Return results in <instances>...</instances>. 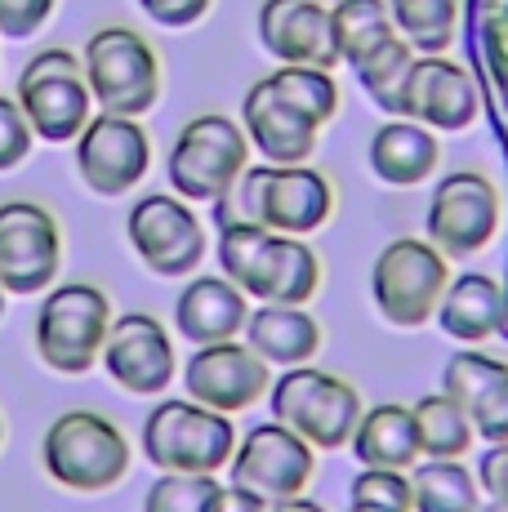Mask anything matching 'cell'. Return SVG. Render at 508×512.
<instances>
[{
	"instance_id": "6da1fadb",
	"label": "cell",
	"mask_w": 508,
	"mask_h": 512,
	"mask_svg": "<svg viewBox=\"0 0 508 512\" xmlns=\"http://www.w3.org/2000/svg\"><path fill=\"white\" fill-rule=\"evenodd\" d=\"M219 272L250 294V303H299L321 290V259L304 236L268 232L250 219L219 228Z\"/></svg>"
},
{
	"instance_id": "7a4b0ae2",
	"label": "cell",
	"mask_w": 508,
	"mask_h": 512,
	"mask_svg": "<svg viewBox=\"0 0 508 512\" xmlns=\"http://www.w3.org/2000/svg\"><path fill=\"white\" fill-rule=\"evenodd\" d=\"M130 437L99 410H63L41 437V464L54 486L76 495H103L130 472Z\"/></svg>"
},
{
	"instance_id": "3957f363",
	"label": "cell",
	"mask_w": 508,
	"mask_h": 512,
	"mask_svg": "<svg viewBox=\"0 0 508 512\" xmlns=\"http://www.w3.org/2000/svg\"><path fill=\"white\" fill-rule=\"evenodd\" d=\"M250 139L241 121L223 112H201L174 134L165 174L170 187L192 205H223L250 170Z\"/></svg>"
},
{
	"instance_id": "277c9868",
	"label": "cell",
	"mask_w": 508,
	"mask_h": 512,
	"mask_svg": "<svg viewBox=\"0 0 508 512\" xmlns=\"http://www.w3.org/2000/svg\"><path fill=\"white\" fill-rule=\"evenodd\" d=\"M268 406H272V419L295 428L317 455L344 450L361 423V410H366L357 383H348L344 374L317 370L312 361L281 370V379H272Z\"/></svg>"
},
{
	"instance_id": "5b68a950",
	"label": "cell",
	"mask_w": 508,
	"mask_h": 512,
	"mask_svg": "<svg viewBox=\"0 0 508 512\" xmlns=\"http://www.w3.org/2000/svg\"><path fill=\"white\" fill-rule=\"evenodd\" d=\"M139 446L152 468L161 472H210L228 468L232 450H237V423L223 410H210L192 397L156 401L143 419Z\"/></svg>"
},
{
	"instance_id": "8992f818",
	"label": "cell",
	"mask_w": 508,
	"mask_h": 512,
	"mask_svg": "<svg viewBox=\"0 0 508 512\" xmlns=\"http://www.w3.org/2000/svg\"><path fill=\"white\" fill-rule=\"evenodd\" d=\"M112 299L94 281H63L50 285L36 312V357L54 374H85L99 366L103 339L112 330Z\"/></svg>"
},
{
	"instance_id": "52a82bcc",
	"label": "cell",
	"mask_w": 508,
	"mask_h": 512,
	"mask_svg": "<svg viewBox=\"0 0 508 512\" xmlns=\"http://www.w3.org/2000/svg\"><path fill=\"white\" fill-rule=\"evenodd\" d=\"M81 67L99 112L148 116L161 98V58L134 27L112 23L90 32V41L81 45Z\"/></svg>"
},
{
	"instance_id": "ba28073f",
	"label": "cell",
	"mask_w": 508,
	"mask_h": 512,
	"mask_svg": "<svg viewBox=\"0 0 508 512\" xmlns=\"http://www.w3.org/2000/svg\"><path fill=\"white\" fill-rule=\"evenodd\" d=\"M446 285H451V259L428 236H397L379 250L370 268V299L379 317L397 330H419L437 317Z\"/></svg>"
},
{
	"instance_id": "9c48e42d",
	"label": "cell",
	"mask_w": 508,
	"mask_h": 512,
	"mask_svg": "<svg viewBox=\"0 0 508 512\" xmlns=\"http://www.w3.org/2000/svg\"><path fill=\"white\" fill-rule=\"evenodd\" d=\"M241 219L268 232L312 236L335 219V183L312 165H250L237 183Z\"/></svg>"
},
{
	"instance_id": "30bf717a",
	"label": "cell",
	"mask_w": 508,
	"mask_h": 512,
	"mask_svg": "<svg viewBox=\"0 0 508 512\" xmlns=\"http://www.w3.org/2000/svg\"><path fill=\"white\" fill-rule=\"evenodd\" d=\"M14 98H18V107H23L36 139L54 143V147L76 143L94 116V94H90V85H85L81 54L63 49V45H50L27 58L23 72H18Z\"/></svg>"
},
{
	"instance_id": "8fae6325",
	"label": "cell",
	"mask_w": 508,
	"mask_h": 512,
	"mask_svg": "<svg viewBox=\"0 0 508 512\" xmlns=\"http://www.w3.org/2000/svg\"><path fill=\"white\" fill-rule=\"evenodd\" d=\"M125 241L139 254V263L152 277L183 281L201 268L210 236L205 223L197 219L192 201H183L179 192H148L130 205L125 214Z\"/></svg>"
},
{
	"instance_id": "7c38bea8",
	"label": "cell",
	"mask_w": 508,
	"mask_h": 512,
	"mask_svg": "<svg viewBox=\"0 0 508 512\" xmlns=\"http://www.w3.org/2000/svg\"><path fill=\"white\" fill-rule=\"evenodd\" d=\"M428 241L446 259L482 254L500 232V187L482 170H451L433 183V201L424 214Z\"/></svg>"
},
{
	"instance_id": "4fadbf2b",
	"label": "cell",
	"mask_w": 508,
	"mask_h": 512,
	"mask_svg": "<svg viewBox=\"0 0 508 512\" xmlns=\"http://www.w3.org/2000/svg\"><path fill=\"white\" fill-rule=\"evenodd\" d=\"M63 268V228L41 201L0 205V285L14 299L45 294Z\"/></svg>"
},
{
	"instance_id": "5bb4252c",
	"label": "cell",
	"mask_w": 508,
	"mask_h": 512,
	"mask_svg": "<svg viewBox=\"0 0 508 512\" xmlns=\"http://www.w3.org/2000/svg\"><path fill=\"white\" fill-rule=\"evenodd\" d=\"M312 472H317V450H312L295 428H286V423H277V419L254 423L228 459L232 486L254 490V495L268 499V504L304 495Z\"/></svg>"
},
{
	"instance_id": "9a60e30c",
	"label": "cell",
	"mask_w": 508,
	"mask_h": 512,
	"mask_svg": "<svg viewBox=\"0 0 508 512\" xmlns=\"http://www.w3.org/2000/svg\"><path fill=\"white\" fill-rule=\"evenodd\" d=\"M152 170V134L139 116L94 112L76 139V174L103 201L130 196Z\"/></svg>"
},
{
	"instance_id": "2e32d148",
	"label": "cell",
	"mask_w": 508,
	"mask_h": 512,
	"mask_svg": "<svg viewBox=\"0 0 508 512\" xmlns=\"http://www.w3.org/2000/svg\"><path fill=\"white\" fill-rule=\"evenodd\" d=\"M99 366L130 397H161L179 379V352L161 317L152 312H116L103 339Z\"/></svg>"
},
{
	"instance_id": "e0dca14e",
	"label": "cell",
	"mask_w": 508,
	"mask_h": 512,
	"mask_svg": "<svg viewBox=\"0 0 508 512\" xmlns=\"http://www.w3.org/2000/svg\"><path fill=\"white\" fill-rule=\"evenodd\" d=\"M268 388L272 366L246 339L205 343L183 361V397L223 410V415H246V410H254V401L268 397Z\"/></svg>"
},
{
	"instance_id": "ac0fdd59",
	"label": "cell",
	"mask_w": 508,
	"mask_h": 512,
	"mask_svg": "<svg viewBox=\"0 0 508 512\" xmlns=\"http://www.w3.org/2000/svg\"><path fill=\"white\" fill-rule=\"evenodd\" d=\"M477 85L468 76L464 63L446 54H419L410 67L406 98H402V116L428 125L433 134H459L477 121Z\"/></svg>"
},
{
	"instance_id": "d6986e66",
	"label": "cell",
	"mask_w": 508,
	"mask_h": 512,
	"mask_svg": "<svg viewBox=\"0 0 508 512\" xmlns=\"http://www.w3.org/2000/svg\"><path fill=\"white\" fill-rule=\"evenodd\" d=\"M254 32L272 63H308L326 72L339 67L335 23H330V5L321 0H263Z\"/></svg>"
},
{
	"instance_id": "ffe728a7",
	"label": "cell",
	"mask_w": 508,
	"mask_h": 512,
	"mask_svg": "<svg viewBox=\"0 0 508 512\" xmlns=\"http://www.w3.org/2000/svg\"><path fill=\"white\" fill-rule=\"evenodd\" d=\"M241 130L268 165H308L321 139V125L290 107L268 76H259L241 98Z\"/></svg>"
},
{
	"instance_id": "44dd1931",
	"label": "cell",
	"mask_w": 508,
	"mask_h": 512,
	"mask_svg": "<svg viewBox=\"0 0 508 512\" xmlns=\"http://www.w3.org/2000/svg\"><path fill=\"white\" fill-rule=\"evenodd\" d=\"M442 392L455 397L473 419V432L491 446L508 441V361L477 348H459L442 370Z\"/></svg>"
},
{
	"instance_id": "7402d4cb",
	"label": "cell",
	"mask_w": 508,
	"mask_h": 512,
	"mask_svg": "<svg viewBox=\"0 0 508 512\" xmlns=\"http://www.w3.org/2000/svg\"><path fill=\"white\" fill-rule=\"evenodd\" d=\"M250 321V294L241 290L232 277H192L183 281L179 299H174V330L192 343H223V339H241Z\"/></svg>"
},
{
	"instance_id": "603a6c76",
	"label": "cell",
	"mask_w": 508,
	"mask_h": 512,
	"mask_svg": "<svg viewBox=\"0 0 508 512\" xmlns=\"http://www.w3.org/2000/svg\"><path fill=\"white\" fill-rule=\"evenodd\" d=\"M370 174L388 187H419L442 165V139L410 116H388L366 147Z\"/></svg>"
},
{
	"instance_id": "cb8c5ba5",
	"label": "cell",
	"mask_w": 508,
	"mask_h": 512,
	"mask_svg": "<svg viewBox=\"0 0 508 512\" xmlns=\"http://www.w3.org/2000/svg\"><path fill=\"white\" fill-rule=\"evenodd\" d=\"M241 339L259 352L268 366H308L321 352V321L299 303H254Z\"/></svg>"
},
{
	"instance_id": "d4e9b609",
	"label": "cell",
	"mask_w": 508,
	"mask_h": 512,
	"mask_svg": "<svg viewBox=\"0 0 508 512\" xmlns=\"http://www.w3.org/2000/svg\"><path fill=\"white\" fill-rule=\"evenodd\" d=\"M437 326L468 348L486 343L504 326V285L491 272H459L437 303Z\"/></svg>"
},
{
	"instance_id": "484cf974",
	"label": "cell",
	"mask_w": 508,
	"mask_h": 512,
	"mask_svg": "<svg viewBox=\"0 0 508 512\" xmlns=\"http://www.w3.org/2000/svg\"><path fill=\"white\" fill-rule=\"evenodd\" d=\"M353 459L361 468H402L410 472L419 464V428H415V410L402 401H379V406L361 410V423L348 441Z\"/></svg>"
},
{
	"instance_id": "4316f807",
	"label": "cell",
	"mask_w": 508,
	"mask_h": 512,
	"mask_svg": "<svg viewBox=\"0 0 508 512\" xmlns=\"http://www.w3.org/2000/svg\"><path fill=\"white\" fill-rule=\"evenodd\" d=\"M482 481L464 459H419L410 468V512H482Z\"/></svg>"
},
{
	"instance_id": "83f0119b",
	"label": "cell",
	"mask_w": 508,
	"mask_h": 512,
	"mask_svg": "<svg viewBox=\"0 0 508 512\" xmlns=\"http://www.w3.org/2000/svg\"><path fill=\"white\" fill-rule=\"evenodd\" d=\"M330 23H335L339 63H348V67L366 63L388 41H397V23H393L388 0H335L330 5Z\"/></svg>"
},
{
	"instance_id": "f1b7e54d",
	"label": "cell",
	"mask_w": 508,
	"mask_h": 512,
	"mask_svg": "<svg viewBox=\"0 0 508 512\" xmlns=\"http://www.w3.org/2000/svg\"><path fill=\"white\" fill-rule=\"evenodd\" d=\"M415 428H419V455L424 459H464L473 450L477 432L468 410L446 392H428L415 406Z\"/></svg>"
},
{
	"instance_id": "f546056e",
	"label": "cell",
	"mask_w": 508,
	"mask_h": 512,
	"mask_svg": "<svg viewBox=\"0 0 508 512\" xmlns=\"http://www.w3.org/2000/svg\"><path fill=\"white\" fill-rule=\"evenodd\" d=\"M397 36L415 54H446L459 36V0H388Z\"/></svg>"
},
{
	"instance_id": "4dcf8cb0",
	"label": "cell",
	"mask_w": 508,
	"mask_h": 512,
	"mask_svg": "<svg viewBox=\"0 0 508 512\" xmlns=\"http://www.w3.org/2000/svg\"><path fill=\"white\" fill-rule=\"evenodd\" d=\"M268 81L277 85V94L286 98L290 107L317 121L326 130L339 116V81L326 67H308V63H277V72H268Z\"/></svg>"
},
{
	"instance_id": "1f68e13d",
	"label": "cell",
	"mask_w": 508,
	"mask_h": 512,
	"mask_svg": "<svg viewBox=\"0 0 508 512\" xmlns=\"http://www.w3.org/2000/svg\"><path fill=\"white\" fill-rule=\"evenodd\" d=\"M415 49H410L402 36L388 41L379 54H370L366 63H357V85L366 90V98L388 116H402V98H406V81H410V67H415Z\"/></svg>"
},
{
	"instance_id": "d6a6232c",
	"label": "cell",
	"mask_w": 508,
	"mask_h": 512,
	"mask_svg": "<svg viewBox=\"0 0 508 512\" xmlns=\"http://www.w3.org/2000/svg\"><path fill=\"white\" fill-rule=\"evenodd\" d=\"M219 477L210 472H161L143 490V512H205Z\"/></svg>"
},
{
	"instance_id": "836d02e7",
	"label": "cell",
	"mask_w": 508,
	"mask_h": 512,
	"mask_svg": "<svg viewBox=\"0 0 508 512\" xmlns=\"http://www.w3.org/2000/svg\"><path fill=\"white\" fill-rule=\"evenodd\" d=\"M348 490H353V504L410 512V472L402 468H361Z\"/></svg>"
},
{
	"instance_id": "e575fe53",
	"label": "cell",
	"mask_w": 508,
	"mask_h": 512,
	"mask_svg": "<svg viewBox=\"0 0 508 512\" xmlns=\"http://www.w3.org/2000/svg\"><path fill=\"white\" fill-rule=\"evenodd\" d=\"M32 147H36V134H32V125H27L18 98L0 94V174L18 170V165L32 156Z\"/></svg>"
},
{
	"instance_id": "d590c367",
	"label": "cell",
	"mask_w": 508,
	"mask_h": 512,
	"mask_svg": "<svg viewBox=\"0 0 508 512\" xmlns=\"http://www.w3.org/2000/svg\"><path fill=\"white\" fill-rule=\"evenodd\" d=\"M58 0H0V36L5 41H32L54 18Z\"/></svg>"
},
{
	"instance_id": "8d00e7d4",
	"label": "cell",
	"mask_w": 508,
	"mask_h": 512,
	"mask_svg": "<svg viewBox=\"0 0 508 512\" xmlns=\"http://www.w3.org/2000/svg\"><path fill=\"white\" fill-rule=\"evenodd\" d=\"M134 5L148 14V23L165 27V32H183V27H197L210 14L214 0H134Z\"/></svg>"
},
{
	"instance_id": "74e56055",
	"label": "cell",
	"mask_w": 508,
	"mask_h": 512,
	"mask_svg": "<svg viewBox=\"0 0 508 512\" xmlns=\"http://www.w3.org/2000/svg\"><path fill=\"white\" fill-rule=\"evenodd\" d=\"M477 481H482L486 499H508V441H491L477 455Z\"/></svg>"
},
{
	"instance_id": "f35d334b",
	"label": "cell",
	"mask_w": 508,
	"mask_h": 512,
	"mask_svg": "<svg viewBox=\"0 0 508 512\" xmlns=\"http://www.w3.org/2000/svg\"><path fill=\"white\" fill-rule=\"evenodd\" d=\"M272 504L268 499H259L254 490H241V486H214V495H210V508L205 512H268Z\"/></svg>"
},
{
	"instance_id": "ab89813d",
	"label": "cell",
	"mask_w": 508,
	"mask_h": 512,
	"mask_svg": "<svg viewBox=\"0 0 508 512\" xmlns=\"http://www.w3.org/2000/svg\"><path fill=\"white\" fill-rule=\"evenodd\" d=\"M268 512H326L317 504V499H308V495H295V499H281V504H272Z\"/></svg>"
},
{
	"instance_id": "60d3db41",
	"label": "cell",
	"mask_w": 508,
	"mask_h": 512,
	"mask_svg": "<svg viewBox=\"0 0 508 512\" xmlns=\"http://www.w3.org/2000/svg\"><path fill=\"white\" fill-rule=\"evenodd\" d=\"M482 512H508V499H486Z\"/></svg>"
},
{
	"instance_id": "b9f144b4",
	"label": "cell",
	"mask_w": 508,
	"mask_h": 512,
	"mask_svg": "<svg viewBox=\"0 0 508 512\" xmlns=\"http://www.w3.org/2000/svg\"><path fill=\"white\" fill-rule=\"evenodd\" d=\"M348 512H388V508H370V504H353Z\"/></svg>"
},
{
	"instance_id": "7bdbcfd3",
	"label": "cell",
	"mask_w": 508,
	"mask_h": 512,
	"mask_svg": "<svg viewBox=\"0 0 508 512\" xmlns=\"http://www.w3.org/2000/svg\"><path fill=\"white\" fill-rule=\"evenodd\" d=\"M5 299H9V294H5V285H0V317H5Z\"/></svg>"
},
{
	"instance_id": "ee69618b",
	"label": "cell",
	"mask_w": 508,
	"mask_h": 512,
	"mask_svg": "<svg viewBox=\"0 0 508 512\" xmlns=\"http://www.w3.org/2000/svg\"><path fill=\"white\" fill-rule=\"evenodd\" d=\"M0 446H5V419H0Z\"/></svg>"
},
{
	"instance_id": "f6af8a7d",
	"label": "cell",
	"mask_w": 508,
	"mask_h": 512,
	"mask_svg": "<svg viewBox=\"0 0 508 512\" xmlns=\"http://www.w3.org/2000/svg\"><path fill=\"white\" fill-rule=\"evenodd\" d=\"M321 5H335V0H321Z\"/></svg>"
}]
</instances>
